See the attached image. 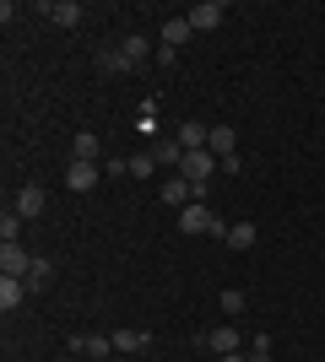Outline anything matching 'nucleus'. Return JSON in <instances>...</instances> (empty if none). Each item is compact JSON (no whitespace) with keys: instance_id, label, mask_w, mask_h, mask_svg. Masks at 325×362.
Returning a JSON list of instances; mask_svg holds the SVG:
<instances>
[{"instance_id":"1","label":"nucleus","mask_w":325,"mask_h":362,"mask_svg":"<svg viewBox=\"0 0 325 362\" xmlns=\"http://www.w3.org/2000/svg\"><path fill=\"white\" fill-rule=\"evenodd\" d=\"M179 233H212V238H228V227L212 216V206H206V200H190L185 211H179Z\"/></svg>"},{"instance_id":"2","label":"nucleus","mask_w":325,"mask_h":362,"mask_svg":"<svg viewBox=\"0 0 325 362\" xmlns=\"http://www.w3.org/2000/svg\"><path fill=\"white\" fill-rule=\"evenodd\" d=\"M217 173V151H185V163H179V179H190L195 189H206V179Z\"/></svg>"},{"instance_id":"3","label":"nucleus","mask_w":325,"mask_h":362,"mask_svg":"<svg viewBox=\"0 0 325 362\" xmlns=\"http://www.w3.org/2000/svg\"><path fill=\"white\" fill-rule=\"evenodd\" d=\"M33 259H38V255H28L22 238H16V243H0V276H28Z\"/></svg>"},{"instance_id":"4","label":"nucleus","mask_w":325,"mask_h":362,"mask_svg":"<svg viewBox=\"0 0 325 362\" xmlns=\"http://www.w3.org/2000/svg\"><path fill=\"white\" fill-rule=\"evenodd\" d=\"M157 195H163V206H173V211H185L190 200H201L206 189H195V184H190V179H169V184H163V189H157Z\"/></svg>"},{"instance_id":"5","label":"nucleus","mask_w":325,"mask_h":362,"mask_svg":"<svg viewBox=\"0 0 325 362\" xmlns=\"http://www.w3.org/2000/svg\"><path fill=\"white\" fill-rule=\"evenodd\" d=\"M44 184H22V189H16V216H22V222H33V216L44 211Z\"/></svg>"},{"instance_id":"6","label":"nucleus","mask_w":325,"mask_h":362,"mask_svg":"<svg viewBox=\"0 0 325 362\" xmlns=\"http://www.w3.org/2000/svg\"><path fill=\"white\" fill-rule=\"evenodd\" d=\"M222 6H217V0H201V6H195V11H190V28L195 33H212V28H222Z\"/></svg>"},{"instance_id":"7","label":"nucleus","mask_w":325,"mask_h":362,"mask_svg":"<svg viewBox=\"0 0 325 362\" xmlns=\"http://www.w3.org/2000/svg\"><path fill=\"white\" fill-rule=\"evenodd\" d=\"M201 346H212L217 357H228V351H239V330H233V325H217V330L201 335Z\"/></svg>"},{"instance_id":"8","label":"nucleus","mask_w":325,"mask_h":362,"mask_svg":"<svg viewBox=\"0 0 325 362\" xmlns=\"http://www.w3.org/2000/svg\"><path fill=\"white\" fill-rule=\"evenodd\" d=\"M22 303H28V281H22V276H0V308L11 314Z\"/></svg>"},{"instance_id":"9","label":"nucleus","mask_w":325,"mask_h":362,"mask_svg":"<svg viewBox=\"0 0 325 362\" xmlns=\"http://www.w3.org/2000/svg\"><path fill=\"white\" fill-rule=\"evenodd\" d=\"M71 351H81V357H108V351H114V335H71Z\"/></svg>"},{"instance_id":"10","label":"nucleus","mask_w":325,"mask_h":362,"mask_svg":"<svg viewBox=\"0 0 325 362\" xmlns=\"http://www.w3.org/2000/svg\"><path fill=\"white\" fill-rule=\"evenodd\" d=\"M103 157V146H98L93 130H76V141H71V163H98Z\"/></svg>"},{"instance_id":"11","label":"nucleus","mask_w":325,"mask_h":362,"mask_svg":"<svg viewBox=\"0 0 325 362\" xmlns=\"http://www.w3.org/2000/svg\"><path fill=\"white\" fill-rule=\"evenodd\" d=\"M206 141H212V124H201V119L179 124V146L185 151H206Z\"/></svg>"},{"instance_id":"12","label":"nucleus","mask_w":325,"mask_h":362,"mask_svg":"<svg viewBox=\"0 0 325 362\" xmlns=\"http://www.w3.org/2000/svg\"><path fill=\"white\" fill-rule=\"evenodd\" d=\"M65 189H98V163H71Z\"/></svg>"},{"instance_id":"13","label":"nucleus","mask_w":325,"mask_h":362,"mask_svg":"<svg viewBox=\"0 0 325 362\" xmlns=\"http://www.w3.org/2000/svg\"><path fill=\"white\" fill-rule=\"evenodd\" d=\"M114 351H152V335L125 325V330H114Z\"/></svg>"},{"instance_id":"14","label":"nucleus","mask_w":325,"mask_h":362,"mask_svg":"<svg viewBox=\"0 0 325 362\" xmlns=\"http://www.w3.org/2000/svg\"><path fill=\"white\" fill-rule=\"evenodd\" d=\"M190 33H195V28H190V16H169V22H163V49H179Z\"/></svg>"},{"instance_id":"15","label":"nucleus","mask_w":325,"mask_h":362,"mask_svg":"<svg viewBox=\"0 0 325 362\" xmlns=\"http://www.w3.org/2000/svg\"><path fill=\"white\" fill-rule=\"evenodd\" d=\"M233 146H239L233 124H212V141H206V151H217V157H233Z\"/></svg>"},{"instance_id":"16","label":"nucleus","mask_w":325,"mask_h":362,"mask_svg":"<svg viewBox=\"0 0 325 362\" xmlns=\"http://www.w3.org/2000/svg\"><path fill=\"white\" fill-rule=\"evenodd\" d=\"M49 16H55V28H76V22H81V6H76V0H55Z\"/></svg>"},{"instance_id":"17","label":"nucleus","mask_w":325,"mask_h":362,"mask_svg":"<svg viewBox=\"0 0 325 362\" xmlns=\"http://www.w3.org/2000/svg\"><path fill=\"white\" fill-rule=\"evenodd\" d=\"M222 243H228V249H255V222H233Z\"/></svg>"},{"instance_id":"18","label":"nucleus","mask_w":325,"mask_h":362,"mask_svg":"<svg viewBox=\"0 0 325 362\" xmlns=\"http://www.w3.org/2000/svg\"><path fill=\"white\" fill-rule=\"evenodd\" d=\"M125 60H130V65H141V60H147V54H152V44H147V33H130V38H125Z\"/></svg>"},{"instance_id":"19","label":"nucleus","mask_w":325,"mask_h":362,"mask_svg":"<svg viewBox=\"0 0 325 362\" xmlns=\"http://www.w3.org/2000/svg\"><path fill=\"white\" fill-rule=\"evenodd\" d=\"M22 281H28V292H38V287H49V281H55V265H49V259H33V271L22 276Z\"/></svg>"},{"instance_id":"20","label":"nucleus","mask_w":325,"mask_h":362,"mask_svg":"<svg viewBox=\"0 0 325 362\" xmlns=\"http://www.w3.org/2000/svg\"><path fill=\"white\" fill-rule=\"evenodd\" d=\"M98 71H108V76H125V71H130L125 49H103V54H98Z\"/></svg>"},{"instance_id":"21","label":"nucleus","mask_w":325,"mask_h":362,"mask_svg":"<svg viewBox=\"0 0 325 362\" xmlns=\"http://www.w3.org/2000/svg\"><path fill=\"white\" fill-rule=\"evenodd\" d=\"M16 238H22V216L6 211V216H0V243H16Z\"/></svg>"},{"instance_id":"22","label":"nucleus","mask_w":325,"mask_h":362,"mask_svg":"<svg viewBox=\"0 0 325 362\" xmlns=\"http://www.w3.org/2000/svg\"><path fill=\"white\" fill-rule=\"evenodd\" d=\"M244 287H222V314H244Z\"/></svg>"},{"instance_id":"23","label":"nucleus","mask_w":325,"mask_h":362,"mask_svg":"<svg viewBox=\"0 0 325 362\" xmlns=\"http://www.w3.org/2000/svg\"><path fill=\"white\" fill-rule=\"evenodd\" d=\"M152 168H157V157H152V151H136V157H130V173H136V179H147Z\"/></svg>"},{"instance_id":"24","label":"nucleus","mask_w":325,"mask_h":362,"mask_svg":"<svg viewBox=\"0 0 325 362\" xmlns=\"http://www.w3.org/2000/svg\"><path fill=\"white\" fill-rule=\"evenodd\" d=\"M249 362H271V351H249Z\"/></svg>"},{"instance_id":"25","label":"nucleus","mask_w":325,"mask_h":362,"mask_svg":"<svg viewBox=\"0 0 325 362\" xmlns=\"http://www.w3.org/2000/svg\"><path fill=\"white\" fill-rule=\"evenodd\" d=\"M222 362H249V357H239V351H228V357H222Z\"/></svg>"}]
</instances>
